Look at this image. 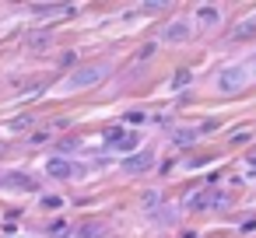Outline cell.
Returning <instances> with one entry per match:
<instances>
[{"label":"cell","mask_w":256,"mask_h":238,"mask_svg":"<svg viewBox=\"0 0 256 238\" xmlns=\"http://www.w3.org/2000/svg\"><path fill=\"white\" fill-rule=\"evenodd\" d=\"M64 231H67L64 221H53V224H50V235H64Z\"/></svg>","instance_id":"obj_14"},{"label":"cell","mask_w":256,"mask_h":238,"mask_svg":"<svg viewBox=\"0 0 256 238\" xmlns=\"http://www.w3.org/2000/svg\"><path fill=\"white\" fill-rule=\"evenodd\" d=\"M190 84V70H179L176 77H172V88H186Z\"/></svg>","instance_id":"obj_12"},{"label":"cell","mask_w":256,"mask_h":238,"mask_svg":"<svg viewBox=\"0 0 256 238\" xmlns=\"http://www.w3.org/2000/svg\"><path fill=\"white\" fill-rule=\"evenodd\" d=\"M4 182L8 186H18V189H36L39 182L32 179V175H25V172H11V175H4Z\"/></svg>","instance_id":"obj_8"},{"label":"cell","mask_w":256,"mask_h":238,"mask_svg":"<svg viewBox=\"0 0 256 238\" xmlns=\"http://www.w3.org/2000/svg\"><path fill=\"white\" fill-rule=\"evenodd\" d=\"M165 39H168V42H182V39H190V21H172V25L165 28Z\"/></svg>","instance_id":"obj_7"},{"label":"cell","mask_w":256,"mask_h":238,"mask_svg":"<svg viewBox=\"0 0 256 238\" xmlns=\"http://www.w3.org/2000/svg\"><path fill=\"white\" fill-rule=\"evenodd\" d=\"M193 210H204V207H214V203H224V196H218V193H210V189H200V193H193L190 200H186Z\"/></svg>","instance_id":"obj_4"},{"label":"cell","mask_w":256,"mask_h":238,"mask_svg":"<svg viewBox=\"0 0 256 238\" xmlns=\"http://www.w3.org/2000/svg\"><path fill=\"white\" fill-rule=\"evenodd\" d=\"M123 168H126V172H148V168H151V151H137V154H130V158L123 161Z\"/></svg>","instance_id":"obj_5"},{"label":"cell","mask_w":256,"mask_h":238,"mask_svg":"<svg viewBox=\"0 0 256 238\" xmlns=\"http://www.w3.org/2000/svg\"><path fill=\"white\" fill-rule=\"evenodd\" d=\"M196 18H200L204 25H214V21H221V14H218V7H200V11H196Z\"/></svg>","instance_id":"obj_10"},{"label":"cell","mask_w":256,"mask_h":238,"mask_svg":"<svg viewBox=\"0 0 256 238\" xmlns=\"http://www.w3.org/2000/svg\"><path fill=\"white\" fill-rule=\"evenodd\" d=\"M42 207L50 210V207H60V196H42Z\"/></svg>","instance_id":"obj_15"},{"label":"cell","mask_w":256,"mask_h":238,"mask_svg":"<svg viewBox=\"0 0 256 238\" xmlns=\"http://www.w3.org/2000/svg\"><path fill=\"white\" fill-rule=\"evenodd\" d=\"M242 67H228V70H221L218 74V88L221 91H235V88H242Z\"/></svg>","instance_id":"obj_3"},{"label":"cell","mask_w":256,"mask_h":238,"mask_svg":"<svg viewBox=\"0 0 256 238\" xmlns=\"http://www.w3.org/2000/svg\"><path fill=\"white\" fill-rule=\"evenodd\" d=\"M46 172H50L53 179H70V175H74V165L64 161V158H50V161H46Z\"/></svg>","instance_id":"obj_6"},{"label":"cell","mask_w":256,"mask_h":238,"mask_svg":"<svg viewBox=\"0 0 256 238\" xmlns=\"http://www.w3.org/2000/svg\"><path fill=\"white\" fill-rule=\"evenodd\" d=\"M28 46H32V49H46V46H50V32H36V35L28 39Z\"/></svg>","instance_id":"obj_11"},{"label":"cell","mask_w":256,"mask_h":238,"mask_svg":"<svg viewBox=\"0 0 256 238\" xmlns=\"http://www.w3.org/2000/svg\"><path fill=\"white\" fill-rule=\"evenodd\" d=\"M137 133H130V130H120V126H112V130H106V147H112V151H134L137 147Z\"/></svg>","instance_id":"obj_2"},{"label":"cell","mask_w":256,"mask_h":238,"mask_svg":"<svg viewBox=\"0 0 256 238\" xmlns=\"http://www.w3.org/2000/svg\"><path fill=\"white\" fill-rule=\"evenodd\" d=\"M102 77H106V67H102V63H88V67H78V70L70 74L67 88H74V91H81V88H95Z\"/></svg>","instance_id":"obj_1"},{"label":"cell","mask_w":256,"mask_h":238,"mask_svg":"<svg viewBox=\"0 0 256 238\" xmlns=\"http://www.w3.org/2000/svg\"><path fill=\"white\" fill-rule=\"evenodd\" d=\"M196 140V133L193 130H182V133H176V144H193Z\"/></svg>","instance_id":"obj_13"},{"label":"cell","mask_w":256,"mask_h":238,"mask_svg":"<svg viewBox=\"0 0 256 238\" xmlns=\"http://www.w3.org/2000/svg\"><path fill=\"white\" fill-rule=\"evenodd\" d=\"M252 35H256V18H249V21H242V25H235V28H232V39H235V42L252 39Z\"/></svg>","instance_id":"obj_9"},{"label":"cell","mask_w":256,"mask_h":238,"mask_svg":"<svg viewBox=\"0 0 256 238\" xmlns=\"http://www.w3.org/2000/svg\"><path fill=\"white\" fill-rule=\"evenodd\" d=\"M249 161H252V165H256V154H252V158H249Z\"/></svg>","instance_id":"obj_16"}]
</instances>
